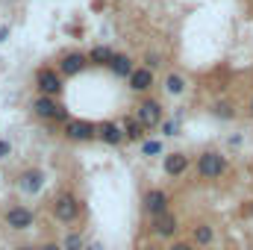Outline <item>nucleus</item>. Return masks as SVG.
Masks as SVG:
<instances>
[{"instance_id":"obj_4","label":"nucleus","mask_w":253,"mask_h":250,"mask_svg":"<svg viewBox=\"0 0 253 250\" xmlns=\"http://www.w3.org/2000/svg\"><path fill=\"white\" fill-rule=\"evenodd\" d=\"M36 85H39L42 94L59 97V91H62V74H56L53 68H42V71L36 74Z\"/></svg>"},{"instance_id":"obj_15","label":"nucleus","mask_w":253,"mask_h":250,"mask_svg":"<svg viewBox=\"0 0 253 250\" xmlns=\"http://www.w3.org/2000/svg\"><path fill=\"white\" fill-rule=\"evenodd\" d=\"M144 129H147V126L141 124L138 118H126V121H124V132H126V138H129V141H138V138L144 135Z\"/></svg>"},{"instance_id":"obj_10","label":"nucleus","mask_w":253,"mask_h":250,"mask_svg":"<svg viewBox=\"0 0 253 250\" xmlns=\"http://www.w3.org/2000/svg\"><path fill=\"white\" fill-rule=\"evenodd\" d=\"M85 65H88V56H83V53H68V56H62V62H59V74L74 77V74H80Z\"/></svg>"},{"instance_id":"obj_17","label":"nucleus","mask_w":253,"mask_h":250,"mask_svg":"<svg viewBox=\"0 0 253 250\" xmlns=\"http://www.w3.org/2000/svg\"><path fill=\"white\" fill-rule=\"evenodd\" d=\"M88 59H91L94 65H109L112 59H115V53H112L109 47H103V44H100V47H94V50L88 53Z\"/></svg>"},{"instance_id":"obj_11","label":"nucleus","mask_w":253,"mask_h":250,"mask_svg":"<svg viewBox=\"0 0 253 250\" xmlns=\"http://www.w3.org/2000/svg\"><path fill=\"white\" fill-rule=\"evenodd\" d=\"M153 85V68H135L129 74V88L132 91H147Z\"/></svg>"},{"instance_id":"obj_25","label":"nucleus","mask_w":253,"mask_h":250,"mask_svg":"<svg viewBox=\"0 0 253 250\" xmlns=\"http://www.w3.org/2000/svg\"><path fill=\"white\" fill-rule=\"evenodd\" d=\"M168 250H191V245H186V242H177V245H171Z\"/></svg>"},{"instance_id":"obj_28","label":"nucleus","mask_w":253,"mask_h":250,"mask_svg":"<svg viewBox=\"0 0 253 250\" xmlns=\"http://www.w3.org/2000/svg\"><path fill=\"white\" fill-rule=\"evenodd\" d=\"M42 250H65V248H56V245H44Z\"/></svg>"},{"instance_id":"obj_7","label":"nucleus","mask_w":253,"mask_h":250,"mask_svg":"<svg viewBox=\"0 0 253 250\" xmlns=\"http://www.w3.org/2000/svg\"><path fill=\"white\" fill-rule=\"evenodd\" d=\"M33 221H36V215H33L27 206H12V209L6 212V224H9L12 230H30Z\"/></svg>"},{"instance_id":"obj_22","label":"nucleus","mask_w":253,"mask_h":250,"mask_svg":"<svg viewBox=\"0 0 253 250\" xmlns=\"http://www.w3.org/2000/svg\"><path fill=\"white\" fill-rule=\"evenodd\" d=\"M215 115H218V118H233L230 103H215Z\"/></svg>"},{"instance_id":"obj_24","label":"nucleus","mask_w":253,"mask_h":250,"mask_svg":"<svg viewBox=\"0 0 253 250\" xmlns=\"http://www.w3.org/2000/svg\"><path fill=\"white\" fill-rule=\"evenodd\" d=\"M162 129H165V135H174V132H177V124L168 121V124H162Z\"/></svg>"},{"instance_id":"obj_30","label":"nucleus","mask_w":253,"mask_h":250,"mask_svg":"<svg viewBox=\"0 0 253 250\" xmlns=\"http://www.w3.org/2000/svg\"><path fill=\"white\" fill-rule=\"evenodd\" d=\"M18 250H36V248H30V245H24V248H18Z\"/></svg>"},{"instance_id":"obj_27","label":"nucleus","mask_w":253,"mask_h":250,"mask_svg":"<svg viewBox=\"0 0 253 250\" xmlns=\"http://www.w3.org/2000/svg\"><path fill=\"white\" fill-rule=\"evenodd\" d=\"M6 36H9V27H0V42H3Z\"/></svg>"},{"instance_id":"obj_3","label":"nucleus","mask_w":253,"mask_h":250,"mask_svg":"<svg viewBox=\"0 0 253 250\" xmlns=\"http://www.w3.org/2000/svg\"><path fill=\"white\" fill-rule=\"evenodd\" d=\"M33 112L44 121H62L65 118V109L56 103V97H47V94H39L33 100Z\"/></svg>"},{"instance_id":"obj_1","label":"nucleus","mask_w":253,"mask_h":250,"mask_svg":"<svg viewBox=\"0 0 253 250\" xmlns=\"http://www.w3.org/2000/svg\"><path fill=\"white\" fill-rule=\"evenodd\" d=\"M50 212H53V218L56 221H62V224H71V221H77L80 218V200L74 197V194H59L56 200H53V206H50Z\"/></svg>"},{"instance_id":"obj_32","label":"nucleus","mask_w":253,"mask_h":250,"mask_svg":"<svg viewBox=\"0 0 253 250\" xmlns=\"http://www.w3.org/2000/svg\"><path fill=\"white\" fill-rule=\"evenodd\" d=\"M251 215H253V203H251Z\"/></svg>"},{"instance_id":"obj_20","label":"nucleus","mask_w":253,"mask_h":250,"mask_svg":"<svg viewBox=\"0 0 253 250\" xmlns=\"http://www.w3.org/2000/svg\"><path fill=\"white\" fill-rule=\"evenodd\" d=\"M65 250H85V242H83V236H80V233H71V236L65 239Z\"/></svg>"},{"instance_id":"obj_21","label":"nucleus","mask_w":253,"mask_h":250,"mask_svg":"<svg viewBox=\"0 0 253 250\" xmlns=\"http://www.w3.org/2000/svg\"><path fill=\"white\" fill-rule=\"evenodd\" d=\"M141 150H144V156H156V153H162V144L159 141H144Z\"/></svg>"},{"instance_id":"obj_31","label":"nucleus","mask_w":253,"mask_h":250,"mask_svg":"<svg viewBox=\"0 0 253 250\" xmlns=\"http://www.w3.org/2000/svg\"><path fill=\"white\" fill-rule=\"evenodd\" d=\"M85 250H100V248H97V245H91V248H85Z\"/></svg>"},{"instance_id":"obj_9","label":"nucleus","mask_w":253,"mask_h":250,"mask_svg":"<svg viewBox=\"0 0 253 250\" xmlns=\"http://www.w3.org/2000/svg\"><path fill=\"white\" fill-rule=\"evenodd\" d=\"M153 233H156L159 239H171V236L177 233V215H171V212L156 215V218H153Z\"/></svg>"},{"instance_id":"obj_13","label":"nucleus","mask_w":253,"mask_h":250,"mask_svg":"<svg viewBox=\"0 0 253 250\" xmlns=\"http://www.w3.org/2000/svg\"><path fill=\"white\" fill-rule=\"evenodd\" d=\"M42 186H44V174H42V171H24V174H21V191L39 194Z\"/></svg>"},{"instance_id":"obj_2","label":"nucleus","mask_w":253,"mask_h":250,"mask_svg":"<svg viewBox=\"0 0 253 250\" xmlns=\"http://www.w3.org/2000/svg\"><path fill=\"white\" fill-rule=\"evenodd\" d=\"M224 171H227V159H224L221 153H215V150H206V153L197 159V174H200V177H206V180L221 177Z\"/></svg>"},{"instance_id":"obj_23","label":"nucleus","mask_w":253,"mask_h":250,"mask_svg":"<svg viewBox=\"0 0 253 250\" xmlns=\"http://www.w3.org/2000/svg\"><path fill=\"white\" fill-rule=\"evenodd\" d=\"M9 153H12V144H9V141H3V138H0V159H6V156H9Z\"/></svg>"},{"instance_id":"obj_5","label":"nucleus","mask_w":253,"mask_h":250,"mask_svg":"<svg viewBox=\"0 0 253 250\" xmlns=\"http://www.w3.org/2000/svg\"><path fill=\"white\" fill-rule=\"evenodd\" d=\"M135 118L147 126V129H153V126L162 124V106H159L156 100H141V103H138V112H135Z\"/></svg>"},{"instance_id":"obj_14","label":"nucleus","mask_w":253,"mask_h":250,"mask_svg":"<svg viewBox=\"0 0 253 250\" xmlns=\"http://www.w3.org/2000/svg\"><path fill=\"white\" fill-rule=\"evenodd\" d=\"M186 168H189V156H183V153L165 156V174L168 177H180V174H186Z\"/></svg>"},{"instance_id":"obj_19","label":"nucleus","mask_w":253,"mask_h":250,"mask_svg":"<svg viewBox=\"0 0 253 250\" xmlns=\"http://www.w3.org/2000/svg\"><path fill=\"white\" fill-rule=\"evenodd\" d=\"M191 239H194L197 245H209V242H212V227H209V224H197L194 233H191Z\"/></svg>"},{"instance_id":"obj_6","label":"nucleus","mask_w":253,"mask_h":250,"mask_svg":"<svg viewBox=\"0 0 253 250\" xmlns=\"http://www.w3.org/2000/svg\"><path fill=\"white\" fill-rule=\"evenodd\" d=\"M168 194L162 191V188H150L147 194H144V212L150 215V218H156V215H162V212H168Z\"/></svg>"},{"instance_id":"obj_12","label":"nucleus","mask_w":253,"mask_h":250,"mask_svg":"<svg viewBox=\"0 0 253 250\" xmlns=\"http://www.w3.org/2000/svg\"><path fill=\"white\" fill-rule=\"evenodd\" d=\"M97 135L106 141V144H121L126 138V132H124V126H118V124H112V121H106V124H100L97 126Z\"/></svg>"},{"instance_id":"obj_26","label":"nucleus","mask_w":253,"mask_h":250,"mask_svg":"<svg viewBox=\"0 0 253 250\" xmlns=\"http://www.w3.org/2000/svg\"><path fill=\"white\" fill-rule=\"evenodd\" d=\"M156 65H159V56H150L147 53V68H156Z\"/></svg>"},{"instance_id":"obj_18","label":"nucleus","mask_w":253,"mask_h":250,"mask_svg":"<svg viewBox=\"0 0 253 250\" xmlns=\"http://www.w3.org/2000/svg\"><path fill=\"white\" fill-rule=\"evenodd\" d=\"M109 68H112V71H115L118 77H129V74L135 71V68H132V62H129L126 56H115V59L109 62Z\"/></svg>"},{"instance_id":"obj_8","label":"nucleus","mask_w":253,"mask_h":250,"mask_svg":"<svg viewBox=\"0 0 253 250\" xmlns=\"http://www.w3.org/2000/svg\"><path fill=\"white\" fill-rule=\"evenodd\" d=\"M65 132H68L71 141H88V138L97 135V126L88 124V121H71V124L65 126Z\"/></svg>"},{"instance_id":"obj_29","label":"nucleus","mask_w":253,"mask_h":250,"mask_svg":"<svg viewBox=\"0 0 253 250\" xmlns=\"http://www.w3.org/2000/svg\"><path fill=\"white\" fill-rule=\"evenodd\" d=\"M248 112H251V118H253V97H251V106H248Z\"/></svg>"},{"instance_id":"obj_16","label":"nucleus","mask_w":253,"mask_h":250,"mask_svg":"<svg viewBox=\"0 0 253 250\" xmlns=\"http://www.w3.org/2000/svg\"><path fill=\"white\" fill-rule=\"evenodd\" d=\"M165 91H168V94H183V91H186V80H183L180 74H168V77H165Z\"/></svg>"}]
</instances>
